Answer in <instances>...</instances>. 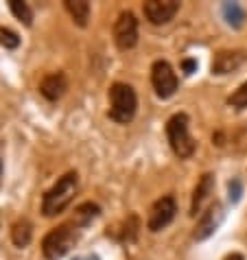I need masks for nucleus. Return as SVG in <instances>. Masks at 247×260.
Masks as SVG:
<instances>
[{
    "instance_id": "f257e3e1",
    "label": "nucleus",
    "mask_w": 247,
    "mask_h": 260,
    "mask_svg": "<svg viewBox=\"0 0 247 260\" xmlns=\"http://www.w3.org/2000/svg\"><path fill=\"white\" fill-rule=\"evenodd\" d=\"M79 190V175L77 171H68L66 175L57 179V184L50 190H46L44 199H42V214L44 216H57L61 214L70 206V201L75 199Z\"/></svg>"
},
{
    "instance_id": "2eb2a0df",
    "label": "nucleus",
    "mask_w": 247,
    "mask_h": 260,
    "mask_svg": "<svg viewBox=\"0 0 247 260\" xmlns=\"http://www.w3.org/2000/svg\"><path fill=\"white\" fill-rule=\"evenodd\" d=\"M221 13H223V20L232 28H241L245 24V20H247V11L238 3H223Z\"/></svg>"
},
{
    "instance_id": "9d476101",
    "label": "nucleus",
    "mask_w": 247,
    "mask_h": 260,
    "mask_svg": "<svg viewBox=\"0 0 247 260\" xmlns=\"http://www.w3.org/2000/svg\"><path fill=\"white\" fill-rule=\"evenodd\" d=\"M245 63L243 50H219L212 59V75H230Z\"/></svg>"
},
{
    "instance_id": "f03ea898",
    "label": "nucleus",
    "mask_w": 247,
    "mask_h": 260,
    "mask_svg": "<svg viewBox=\"0 0 247 260\" xmlns=\"http://www.w3.org/2000/svg\"><path fill=\"white\" fill-rule=\"evenodd\" d=\"M79 234H81V228L75 221L53 228L42 241V254L46 260H61L79 243Z\"/></svg>"
},
{
    "instance_id": "423d86ee",
    "label": "nucleus",
    "mask_w": 247,
    "mask_h": 260,
    "mask_svg": "<svg viewBox=\"0 0 247 260\" xmlns=\"http://www.w3.org/2000/svg\"><path fill=\"white\" fill-rule=\"evenodd\" d=\"M114 42L120 50H129L138 44V20L132 11H122L114 22Z\"/></svg>"
},
{
    "instance_id": "dca6fc26",
    "label": "nucleus",
    "mask_w": 247,
    "mask_h": 260,
    "mask_svg": "<svg viewBox=\"0 0 247 260\" xmlns=\"http://www.w3.org/2000/svg\"><path fill=\"white\" fill-rule=\"evenodd\" d=\"M99 214H101V208L97 204H92V201H83V204L77 206V210H75V223L79 228H85V225H90Z\"/></svg>"
},
{
    "instance_id": "b1692460",
    "label": "nucleus",
    "mask_w": 247,
    "mask_h": 260,
    "mask_svg": "<svg viewBox=\"0 0 247 260\" xmlns=\"http://www.w3.org/2000/svg\"><path fill=\"white\" fill-rule=\"evenodd\" d=\"M0 173H3V160H0Z\"/></svg>"
},
{
    "instance_id": "20e7f679",
    "label": "nucleus",
    "mask_w": 247,
    "mask_h": 260,
    "mask_svg": "<svg viewBox=\"0 0 247 260\" xmlns=\"http://www.w3.org/2000/svg\"><path fill=\"white\" fill-rule=\"evenodd\" d=\"M188 125H191V120H188L184 112L173 114L166 120V138H169L171 149L175 151V155L181 157V160H186V157H191L195 153V140L191 132H188Z\"/></svg>"
},
{
    "instance_id": "f3484780",
    "label": "nucleus",
    "mask_w": 247,
    "mask_h": 260,
    "mask_svg": "<svg viewBox=\"0 0 247 260\" xmlns=\"http://www.w3.org/2000/svg\"><path fill=\"white\" fill-rule=\"evenodd\" d=\"M9 9L20 22H24L26 26L33 24V11L26 3H22V0H9Z\"/></svg>"
},
{
    "instance_id": "1a4fd4ad",
    "label": "nucleus",
    "mask_w": 247,
    "mask_h": 260,
    "mask_svg": "<svg viewBox=\"0 0 247 260\" xmlns=\"http://www.w3.org/2000/svg\"><path fill=\"white\" fill-rule=\"evenodd\" d=\"M221 221H223V206L219 201H214V204L201 214L197 225H195V232H193L195 241H206V238H210L217 230H219Z\"/></svg>"
},
{
    "instance_id": "412c9836",
    "label": "nucleus",
    "mask_w": 247,
    "mask_h": 260,
    "mask_svg": "<svg viewBox=\"0 0 247 260\" xmlns=\"http://www.w3.org/2000/svg\"><path fill=\"white\" fill-rule=\"evenodd\" d=\"M138 230H140V221H138V216H129L127 225H125V232H122L120 238H122V241H136Z\"/></svg>"
},
{
    "instance_id": "aec40b11",
    "label": "nucleus",
    "mask_w": 247,
    "mask_h": 260,
    "mask_svg": "<svg viewBox=\"0 0 247 260\" xmlns=\"http://www.w3.org/2000/svg\"><path fill=\"white\" fill-rule=\"evenodd\" d=\"M243 197V182L241 179H232V182L228 184V199H230V204H238Z\"/></svg>"
},
{
    "instance_id": "ddd939ff",
    "label": "nucleus",
    "mask_w": 247,
    "mask_h": 260,
    "mask_svg": "<svg viewBox=\"0 0 247 260\" xmlns=\"http://www.w3.org/2000/svg\"><path fill=\"white\" fill-rule=\"evenodd\" d=\"M64 7H66V11L70 13V18L75 20L79 26H88L90 11H92V7H90L88 0H66Z\"/></svg>"
},
{
    "instance_id": "39448f33",
    "label": "nucleus",
    "mask_w": 247,
    "mask_h": 260,
    "mask_svg": "<svg viewBox=\"0 0 247 260\" xmlns=\"http://www.w3.org/2000/svg\"><path fill=\"white\" fill-rule=\"evenodd\" d=\"M151 83H153V90L160 99H171L177 92V85H179L175 70L164 59H158L151 66Z\"/></svg>"
},
{
    "instance_id": "6e6552de",
    "label": "nucleus",
    "mask_w": 247,
    "mask_h": 260,
    "mask_svg": "<svg viewBox=\"0 0 247 260\" xmlns=\"http://www.w3.org/2000/svg\"><path fill=\"white\" fill-rule=\"evenodd\" d=\"M144 18L149 20L151 24H166L175 18V13L179 11V3L177 0H147L142 5Z\"/></svg>"
},
{
    "instance_id": "7ed1b4c3",
    "label": "nucleus",
    "mask_w": 247,
    "mask_h": 260,
    "mask_svg": "<svg viewBox=\"0 0 247 260\" xmlns=\"http://www.w3.org/2000/svg\"><path fill=\"white\" fill-rule=\"evenodd\" d=\"M136 107H138V96L136 90L129 83L116 81L110 85V118L127 125L136 116Z\"/></svg>"
},
{
    "instance_id": "9b49d317",
    "label": "nucleus",
    "mask_w": 247,
    "mask_h": 260,
    "mask_svg": "<svg viewBox=\"0 0 247 260\" xmlns=\"http://www.w3.org/2000/svg\"><path fill=\"white\" fill-rule=\"evenodd\" d=\"M214 190V175L212 173H203L199 184L195 186L193 190V199H191V216H197V212H201L203 204L208 201V197Z\"/></svg>"
},
{
    "instance_id": "4be33fe9",
    "label": "nucleus",
    "mask_w": 247,
    "mask_h": 260,
    "mask_svg": "<svg viewBox=\"0 0 247 260\" xmlns=\"http://www.w3.org/2000/svg\"><path fill=\"white\" fill-rule=\"evenodd\" d=\"M181 70H184V75H193V72L197 70V61L195 59H184L181 61Z\"/></svg>"
},
{
    "instance_id": "5701e85b",
    "label": "nucleus",
    "mask_w": 247,
    "mask_h": 260,
    "mask_svg": "<svg viewBox=\"0 0 247 260\" xmlns=\"http://www.w3.org/2000/svg\"><path fill=\"white\" fill-rule=\"evenodd\" d=\"M223 260H245L241 254H228V256H225Z\"/></svg>"
},
{
    "instance_id": "6ab92c4d",
    "label": "nucleus",
    "mask_w": 247,
    "mask_h": 260,
    "mask_svg": "<svg viewBox=\"0 0 247 260\" xmlns=\"http://www.w3.org/2000/svg\"><path fill=\"white\" fill-rule=\"evenodd\" d=\"M0 46L7 50H13L20 46V35L7 26H0Z\"/></svg>"
},
{
    "instance_id": "0eeeda50",
    "label": "nucleus",
    "mask_w": 247,
    "mask_h": 260,
    "mask_svg": "<svg viewBox=\"0 0 247 260\" xmlns=\"http://www.w3.org/2000/svg\"><path fill=\"white\" fill-rule=\"evenodd\" d=\"M175 212H177V204L171 194L160 197L149 210V219H147L149 232H160V230H164L173 219H175Z\"/></svg>"
},
{
    "instance_id": "a211bd4d",
    "label": "nucleus",
    "mask_w": 247,
    "mask_h": 260,
    "mask_svg": "<svg viewBox=\"0 0 247 260\" xmlns=\"http://www.w3.org/2000/svg\"><path fill=\"white\" fill-rule=\"evenodd\" d=\"M228 105H230V107H236V110H245V107H247V81L241 83V85H238V88L228 96Z\"/></svg>"
},
{
    "instance_id": "4468645a",
    "label": "nucleus",
    "mask_w": 247,
    "mask_h": 260,
    "mask_svg": "<svg viewBox=\"0 0 247 260\" xmlns=\"http://www.w3.org/2000/svg\"><path fill=\"white\" fill-rule=\"evenodd\" d=\"M31 238H33V225L26 219H18L11 225V241L16 247H20V249L26 247V245L31 243Z\"/></svg>"
},
{
    "instance_id": "f8f14e48",
    "label": "nucleus",
    "mask_w": 247,
    "mask_h": 260,
    "mask_svg": "<svg viewBox=\"0 0 247 260\" xmlns=\"http://www.w3.org/2000/svg\"><path fill=\"white\" fill-rule=\"evenodd\" d=\"M68 90V81H66V75L64 72H53V75H46L40 83V92L42 96L48 99V101H57L66 94Z\"/></svg>"
}]
</instances>
